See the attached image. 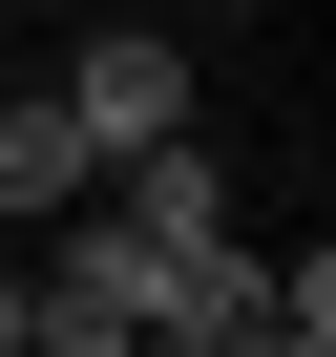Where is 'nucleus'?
Instances as JSON below:
<instances>
[{"label":"nucleus","mask_w":336,"mask_h":357,"mask_svg":"<svg viewBox=\"0 0 336 357\" xmlns=\"http://www.w3.org/2000/svg\"><path fill=\"white\" fill-rule=\"evenodd\" d=\"M43 105L84 126V168H126V147H168V126H190V43H168V22H105Z\"/></svg>","instance_id":"1"},{"label":"nucleus","mask_w":336,"mask_h":357,"mask_svg":"<svg viewBox=\"0 0 336 357\" xmlns=\"http://www.w3.org/2000/svg\"><path fill=\"white\" fill-rule=\"evenodd\" d=\"M84 190H105V168H84V126H63L43 84H22V105H0V211H43V231H63Z\"/></svg>","instance_id":"2"},{"label":"nucleus","mask_w":336,"mask_h":357,"mask_svg":"<svg viewBox=\"0 0 336 357\" xmlns=\"http://www.w3.org/2000/svg\"><path fill=\"white\" fill-rule=\"evenodd\" d=\"M231 357H336V252H294V273H273V315H252Z\"/></svg>","instance_id":"3"},{"label":"nucleus","mask_w":336,"mask_h":357,"mask_svg":"<svg viewBox=\"0 0 336 357\" xmlns=\"http://www.w3.org/2000/svg\"><path fill=\"white\" fill-rule=\"evenodd\" d=\"M22 315H43V294H22V273H0V357H22Z\"/></svg>","instance_id":"4"}]
</instances>
